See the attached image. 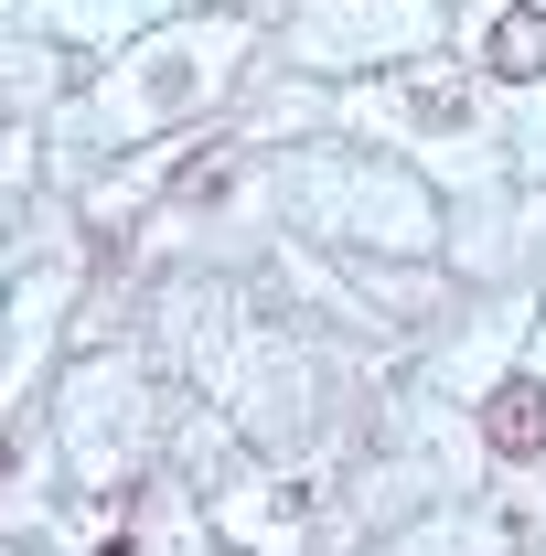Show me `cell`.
Here are the masks:
<instances>
[{"instance_id":"obj_1","label":"cell","mask_w":546,"mask_h":556,"mask_svg":"<svg viewBox=\"0 0 546 556\" xmlns=\"http://www.w3.org/2000/svg\"><path fill=\"white\" fill-rule=\"evenodd\" d=\"M482 439H493L504 460H536L546 450V386H504V396L482 407Z\"/></svg>"},{"instance_id":"obj_2","label":"cell","mask_w":546,"mask_h":556,"mask_svg":"<svg viewBox=\"0 0 546 556\" xmlns=\"http://www.w3.org/2000/svg\"><path fill=\"white\" fill-rule=\"evenodd\" d=\"M482 65H493V75H546V11H493Z\"/></svg>"},{"instance_id":"obj_3","label":"cell","mask_w":546,"mask_h":556,"mask_svg":"<svg viewBox=\"0 0 546 556\" xmlns=\"http://www.w3.org/2000/svg\"><path fill=\"white\" fill-rule=\"evenodd\" d=\"M408 108H418V118H439V129H461V75H418Z\"/></svg>"}]
</instances>
